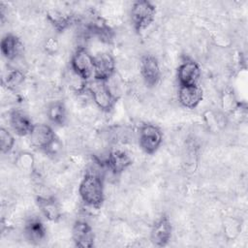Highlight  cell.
Wrapping results in <instances>:
<instances>
[{
  "label": "cell",
  "mask_w": 248,
  "mask_h": 248,
  "mask_svg": "<svg viewBox=\"0 0 248 248\" xmlns=\"http://www.w3.org/2000/svg\"><path fill=\"white\" fill-rule=\"evenodd\" d=\"M71 70L87 80L93 76L94 56L85 46H78L71 58Z\"/></svg>",
  "instance_id": "4"
},
{
  "label": "cell",
  "mask_w": 248,
  "mask_h": 248,
  "mask_svg": "<svg viewBox=\"0 0 248 248\" xmlns=\"http://www.w3.org/2000/svg\"><path fill=\"white\" fill-rule=\"evenodd\" d=\"M155 7L147 0H139L133 3L131 8V22L137 32L146 29L155 18Z\"/></svg>",
  "instance_id": "2"
},
{
  "label": "cell",
  "mask_w": 248,
  "mask_h": 248,
  "mask_svg": "<svg viewBox=\"0 0 248 248\" xmlns=\"http://www.w3.org/2000/svg\"><path fill=\"white\" fill-rule=\"evenodd\" d=\"M16 165L24 173H32L35 170L36 161L31 153L24 151L16 156Z\"/></svg>",
  "instance_id": "20"
},
{
  "label": "cell",
  "mask_w": 248,
  "mask_h": 248,
  "mask_svg": "<svg viewBox=\"0 0 248 248\" xmlns=\"http://www.w3.org/2000/svg\"><path fill=\"white\" fill-rule=\"evenodd\" d=\"M140 71L143 82L148 87L158 84L161 78V69L158 59L152 54L142 56L140 63Z\"/></svg>",
  "instance_id": "8"
},
{
  "label": "cell",
  "mask_w": 248,
  "mask_h": 248,
  "mask_svg": "<svg viewBox=\"0 0 248 248\" xmlns=\"http://www.w3.org/2000/svg\"><path fill=\"white\" fill-rule=\"evenodd\" d=\"M178 101L186 108H195L202 102L203 97L202 89L200 85H184L178 88Z\"/></svg>",
  "instance_id": "13"
},
{
  "label": "cell",
  "mask_w": 248,
  "mask_h": 248,
  "mask_svg": "<svg viewBox=\"0 0 248 248\" xmlns=\"http://www.w3.org/2000/svg\"><path fill=\"white\" fill-rule=\"evenodd\" d=\"M172 227L169 217L166 215L160 217L152 226L150 231L151 242L159 247L166 246L170 240Z\"/></svg>",
  "instance_id": "11"
},
{
  "label": "cell",
  "mask_w": 248,
  "mask_h": 248,
  "mask_svg": "<svg viewBox=\"0 0 248 248\" xmlns=\"http://www.w3.org/2000/svg\"><path fill=\"white\" fill-rule=\"evenodd\" d=\"M9 122L14 133L20 137L29 136L34 126L30 117L19 109H15L10 113Z\"/></svg>",
  "instance_id": "14"
},
{
  "label": "cell",
  "mask_w": 248,
  "mask_h": 248,
  "mask_svg": "<svg viewBox=\"0 0 248 248\" xmlns=\"http://www.w3.org/2000/svg\"><path fill=\"white\" fill-rule=\"evenodd\" d=\"M24 78L25 76L21 70L13 68L8 70L6 76L3 77L2 83L9 90H16L23 83Z\"/></svg>",
  "instance_id": "19"
},
{
  "label": "cell",
  "mask_w": 248,
  "mask_h": 248,
  "mask_svg": "<svg viewBox=\"0 0 248 248\" xmlns=\"http://www.w3.org/2000/svg\"><path fill=\"white\" fill-rule=\"evenodd\" d=\"M24 235L31 243L40 244L46 238V230L40 219L31 218L25 223Z\"/></svg>",
  "instance_id": "16"
},
{
  "label": "cell",
  "mask_w": 248,
  "mask_h": 248,
  "mask_svg": "<svg viewBox=\"0 0 248 248\" xmlns=\"http://www.w3.org/2000/svg\"><path fill=\"white\" fill-rule=\"evenodd\" d=\"M0 48L3 56L12 61L19 56L22 45L20 40L14 34H6L1 40Z\"/></svg>",
  "instance_id": "17"
},
{
  "label": "cell",
  "mask_w": 248,
  "mask_h": 248,
  "mask_svg": "<svg viewBox=\"0 0 248 248\" xmlns=\"http://www.w3.org/2000/svg\"><path fill=\"white\" fill-rule=\"evenodd\" d=\"M15 142L16 140L13 134L9 130L2 127L0 129V147L2 153H9L13 149Z\"/></svg>",
  "instance_id": "21"
},
{
  "label": "cell",
  "mask_w": 248,
  "mask_h": 248,
  "mask_svg": "<svg viewBox=\"0 0 248 248\" xmlns=\"http://www.w3.org/2000/svg\"><path fill=\"white\" fill-rule=\"evenodd\" d=\"M72 238L77 247H92L94 245L95 235L91 225L85 220L76 221L72 229Z\"/></svg>",
  "instance_id": "10"
},
{
  "label": "cell",
  "mask_w": 248,
  "mask_h": 248,
  "mask_svg": "<svg viewBox=\"0 0 248 248\" xmlns=\"http://www.w3.org/2000/svg\"><path fill=\"white\" fill-rule=\"evenodd\" d=\"M224 230H225V232L227 233V235L230 238H234L239 232L240 226H239V223L236 220L229 219V220L225 221Z\"/></svg>",
  "instance_id": "22"
},
{
  "label": "cell",
  "mask_w": 248,
  "mask_h": 248,
  "mask_svg": "<svg viewBox=\"0 0 248 248\" xmlns=\"http://www.w3.org/2000/svg\"><path fill=\"white\" fill-rule=\"evenodd\" d=\"M163 141L161 130L153 124H143L139 130V143L146 154L155 153Z\"/></svg>",
  "instance_id": "5"
},
{
  "label": "cell",
  "mask_w": 248,
  "mask_h": 248,
  "mask_svg": "<svg viewBox=\"0 0 248 248\" xmlns=\"http://www.w3.org/2000/svg\"><path fill=\"white\" fill-rule=\"evenodd\" d=\"M131 164V157L125 151L118 149L110 151L104 160V165L107 167L108 170H110L111 173L115 175L122 173Z\"/></svg>",
  "instance_id": "12"
},
{
  "label": "cell",
  "mask_w": 248,
  "mask_h": 248,
  "mask_svg": "<svg viewBox=\"0 0 248 248\" xmlns=\"http://www.w3.org/2000/svg\"><path fill=\"white\" fill-rule=\"evenodd\" d=\"M29 140L34 147L46 152L57 139L49 125L37 123L34 124L29 134Z\"/></svg>",
  "instance_id": "7"
},
{
  "label": "cell",
  "mask_w": 248,
  "mask_h": 248,
  "mask_svg": "<svg viewBox=\"0 0 248 248\" xmlns=\"http://www.w3.org/2000/svg\"><path fill=\"white\" fill-rule=\"evenodd\" d=\"M177 81L179 86L198 84L201 78V68L193 59H184L177 68Z\"/></svg>",
  "instance_id": "9"
},
{
  "label": "cell",
  "mask_w": 248,
  "mask_h": 248,
  "mask_svg": "<svg viewBox=\"0 0 248 248\" xmlns=\"http://www.w3.org/2000/svg\"><path fill=\"white\" fill-rule=\"evenodd\" d=\"M94 104L103 111H109L116 101V97L110 91L107 81L94 79L88 86Z\"/></svg>",
  "instance_id": "3"
},
{
  "label": "cell",
  "mask_w": 248,
  "mask_h": 248,
  "mask_svg": "<svg viewBox=\"0 0 248 248\" xmlns=\"http://www.w3.org/2000/svg\"><path fill=\"white\" fill-rule=\"evenodd\" d=\"M116 70V62L108 52H99L94 55L93 77L94 79L108 81Z\"/></svg>",
  "instance_id": "6"
},
{
  "label": "cell",
  "mask_w": 248,
  "mask_h": 248,
  "mask_svg": "<svg viewBox=\"0 0 248 248\" xmlns=\"http://www.w3.org/2000/svg\"><path fill=\"white\" fill-rule=\"evenodd\" d=\"M37 204L42 214L51 222H57L61 218V208L58 202L51 196L37 197Z\"/></svg>",
  "instance_id": "15"
},
{
  "label": "cell",
  "mask_w": 248,
  "mask_h": 248,
  "mask_svg": "<svg viewBox=\"0 0 248 248\" xmlns=\"http://www.w3.org/2000/svg\"><path fill=\"white\" fill-rule=\"evenodd\" d=\"M46 116L48 120L55 124L62 126L67 120V109L62 101H53L46 108Z\"/></svg>",
  "instance_id": "18"
},
{
  "label": "cell",
  "mask_w": 248,
  "mask_h": 248,
  "mask_svg": "<svg viewBox=\"0 0 248 248\" xmlns=\"http://www.w3.org/2000/svg\"><path fill=\"white\" fill-rule=\"evenodd\" d=\"M78 193L86 205L95 208L101 206L105 199V187L102 175L96 169L85 172L79 183Z\"/></svg>",
  "instance_id": "1"
},
{
  "label": "cell",
  "mask_w": 248,
  "mask_h": 248,
  "mask_svg": "<svg viewBox=\"0 0 248 248\" xmlns=\"http://www.w3.org/2000/svg\"><path fill=\"white\" fill-rule=\"evenodd\" d=\"M44 46H45V50L46 51V53L54 54L57 52V50L59 48V44L55 38L50 37L46 40Z\"/></svg>",
  "instance_id": "23"
}]
</instances>
